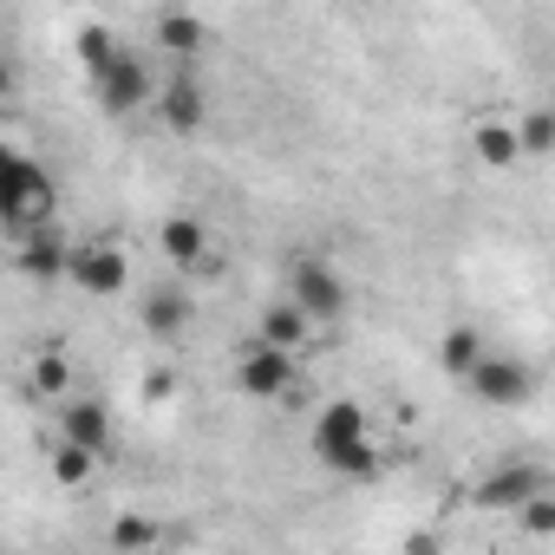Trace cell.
<instances>
[{
	"instance_id": "obj_1",
	"label": "cell",
	"mask_w": 555,
	"mask_h": 555,
	"mask_svg": "<svg viewBox=\"0 0 555 555\" xmlns=\"http://www.w3.org/2000/svg\"><path fill=\"white\" fill-rule=\"evenodd\" d=\"M47 209H53V177L34 157L8 151L0 157V216L14 229H27V222H47Z\"/></svg>"
},
{
	"instance_id": "obj_2",
	"label": "cell",
	"mask_w": 555,
	"mask_h": 555,
	"mask_svg": "<svg viewBox=\"0 0 555 555\" xmlns=\"http://www.w3.org/2000/svg\"><path fill=\"white\" fill-rule=\"evenodd\" d=\"M288 301L308 314V321H340L347 314V282L334 274V261H321V255H301L295 261V274H288Z\"/></svg>"
},
{
	"instance_id": "obj_3",
	"label": "cell",
	"mask_w": 555,
	"mask_h": 555,
	"mask_svg": "<svg viewBox=\"0 0 555 555\" xmlns=\"http://www.w3.org/2000/svg\"><path fill=\"white\" fill-rule=\"evenodd\" d=\"M157 248H164V261H177L183 274H222V255L209 248V229L196 222V216H170L164 229H157Z\"/></svg>"
},
{
	"instance_id": "obj_4",
	"label": "cell",
	"mask_w": 555,
	"mask_h": 555,
	"mask_svg": "<svg viewBox=\"0 0 555 555\" xmlns=\"http://www.w3.org/2000/svg\"><path fill=\"white\" fill-rule=\"evenodd\" d=\"M235 386H242L248 399H282V392L295 386V353L255 340V347L242 353V366H235Z\"/></svg>"
},
{
	"instance_id": "obj_5",
	"label": "cell",
	"mask_w": 555,
	"mask_h": 555,
	"mask_svg": "<svg viewBox=\"0 0 555 555\" xmlns=\"http://www.w3.org/2000/svg\"><path fill=\"white\" fill-rule=\"evenodd\" d=\"M542 483H548V477H542L535 464H496V470L477 483V509H509V516H516L522 503L542 496Z\"/></svg>"
},
{
	"instance_id": "obj_6",
	"label": "cell",
	"mask_w": 555,
	"mask_h": 555,
	"mask_svg": "<svg viewBox=\"0 0 555 555\" xmlns=\"http://www.w3.org/2000/svg\"><path fill=\"white\" fill-rule=\"evenodd\" d=\"M470 392L483 399V405H522L529 392H535V373L522 366V360H483L477 373H470Z\"/></svg>"
},
{
	"instance_id": "obj_7",
	"label": "cell",
	"mask_w": 555,
	"mask_h": 555,
	"mask_svg": "<svg viewBox=\"0 0 555 555\" xmlns=\"http://www.w3.org/2000/svg\"><path fill=\"white\" fill-rule=\"evenodd\" d=\"M353 444H366V405L334 399V405L314 418V451H321V464H334V457L353 451Z\"/></svg>"
},
{
	"instance_id": "obj_8",
	"label": "cell",
	"mask_w": 555,
	"mask_h": 555,
	"mask_svg": "<svg viewBox=\"0 0 555 555\" xmlns=\"http://www.w3.org/2000/svg\"><path fill=\"white\" fill-rule=\"evenodd\" d=\"M157 112H164L170 131H203V118H209V92L196 86V73H177V79L157 92Z\"/></svg>"
},
{
	"instance_id": "obj_9",
	"label": "cell",
	"mask_w": 555,
	"mask_h": 555,
	"mask_svg": "<svg viewBox=\"0 0 555 555\" xmlns=\"http://www.w3.org/2000/svg\"><path fill=\"white\" fill-rule=\"evenodd\" d=\"M73 282L86 295H118L125 288V255L118 248H79L73 255Z\"/></svg>"
},
{
	"instance_id": "obj_10",
	"label": "cell",
	"mask_w": 555,
	"mask_h": 555,
	"mask_svg": "<svg viewBox=\"0 0 555 555\" xmlns=\"http://www.w3.org/2000/svg\"><path fill=\"white\" fill-rule=\"evenodd\" d=\"M99 86V105L105 112H138L144 99H151V73L138 66V60H125V66H112L105 79H92Z\"/></svg>"
},
{
	"instance_id": "obj_11",
	"label": "cell",
	"mask_w": 555,
	"mask_h": 555,
	"mask_svg": "<svg viewBox=\"0 0 555 555\" xmlns=\"http://www.w3.org/2000/svg\"><path fill=\"white\" fill-rule=\"evenodd\" d=\"M73 255H79V248H66L53 229H40V235L21 242V274H34V282H53V274H73Z\"/></svg>"
},
{
	"instance_id": "obj_12",
	"label": "cell",
	"mask_w": 555,
	"mask_h": 555,
	"mask_svg": "<svg viewBox=\"0 0 555 555\" xmlns=\"http://www.w3.org/2000/svg\"><path fill=\"white\" fill-rule=\"evenodd\" d=\"M60 425H66V444H86V451H112V425H105V405H92V399H73L66 412H60Z\"/></svg>"
},
{
	"instance_id": "obj_13",
	"label": "cell",
	"mask_w": 555,
	"mask_h": 555,
	"mask_svg": "<svg viewBox=\"0 0 555 555\" xmlns=\"http://www.w3.org/2000/svg\"><path fill=\"white\" fill-rule=\"evenodd\" d=\"M308 327H314V321H308L295 301H274V308L261 314V347H282V353H295V347L308 340Z\"/></svg>"
},
{
	"instance_id": "obj_14",
	"label": "cell",
	"mask_w": 555,
	"mask_h": 555,
	"mask_svg": "<svg viewBox=\"0 0 555 555\" xmlns=\"http://www.w3.org/2000/svg\"><path fill=\"white\" fill-rule=\"evenodd\" d=\"M483 360H490V353H483V334H477V327H451L444 347H438V366H444L451 379H470Z\"/></svg>"
},
{
	"instance_id": "obj_15",
	"label": "cell",
	"mask_w": 555,
	"mask_h": 555,
	"mask_svg": "<svg viewBox=\"0 0 555 555\" xmlns=\"http://www.w3.org/2000/svg\"><path fill=\"white\" fill-rule=\"evenodd\" d=\"M470 151H477L490 170H509V164L522 157V138H516V125H477V131H470Z\"/></svg>"
},
{
	"instance_id": "obj_16",
	"label": "cell",
	"mask_w": 555,
	"mask_h": 555,
	"mask_svg": "<svg viewBox=\"0 0 555 555\" xmlns=\"http://www.w3.org/2000/svg\"><path fill=\"white\" fill-rule=\"evenodd\" d=\"M79 60H86V73L92 79H105L112 66H125L131 53L118 47V34H105V27H79Z\"/></svg>"
},
{
	"instance_id": "obj_17",
	"label": "cell",
	"mask_w": 555,
	"mask_h": 555,
	"mask_svg": "<svg viewBox=\"0 0 555 555\" xmlns=\"http://www.w3.org/2000/svg\"><path fill=\"white\" fill-rule=\"evenodd\" d=\"M183 321H190V295L164 288V295H151V301H144V327H151V334H164V340H170V334H183Z\"/></svg>"
},
{
	"instance_id": "obj_18",
	"label": "cell",
	"mask_w": 555,
	"mask_h": 555,
	"mask_svg": "<svg viewBox=\"0 0 555 555\" xmlns=\"http://www.w3.org/2000/svg\"><path fill=\"white\" fill-rule=\"evenodd\" d=\"M203 40H209V27L190 21V14H164L157 21V47L164 53H203Z\"/></svg>"
},
{
	"instance_id": "obj_19",
	"label": "cell",
	"mask_w": 555,
	"mask_h": 555,
	"mask_svg": "<svg viewBox=\"0 0 555 555\" xmlns=\"http://www.w3.org/2000/svg\"><path fill=\"white\" fill-rule=\"evenodd\" d=\"M516 138H522V157H548V151H555V112H548V105H535V112H522V125H516Z\"/></svg>"
},
{
	"instance_id": "obj_20",
	"label": "cell",
	"mask_w": 555,
	"mask_h": 555,
	"mask_svg": "<svg viewBox=\"0 0 555 555\" xmlns=\"http://www.w3.org/2000/svg\"><path fill=\"white\" fill-rule=\"evenodd\" d=\"M92 464H99V451H86V444H60V451H53V477H60L66 490H79V483L92 477Z\"/></svg>"
},
{
	"instance_id": "obj_21",
	"label": "cell",
	"mask_w": 555,
	"mask_h": 555,
	"mask_svg": "<svg viewBox=\"0 0 555 555\" xmlns=\"http://www.w3.org/2000/svg\"><path fill=\"white\" fill-rule=\"evenodd\" d=\"M112 535H118L125 555H157V522H151V516H118Z\"/></svg>"
},
{
	"instance_id": "obj_22",
	"label": "cell",
	"mask_w": 555,
	"mask_h": 555,
	"mask_svg": "<svg viewBox=\"0 0 555 555\" xmlns=\"http://www.w3.org/2000/svg\"><path fill=\"white\" fill-rule=\"evenodd\" d=\"M334 470H340V477H373V470H379L373 438H366V444H353V451H340V457H334Z\"/></svg>"
},
{
	"instance_id": "obj_23",
	"label": "cell",
	"mask_w": 555,
	"mask_h": 555,
	"mask_svg": "<svg viewBox=\"0 0 555 555\" xmlns=\"http://www.w3.org/2000/svg\"><path fill=\"white\" fill-rule=\"evenodd\" d=\"M516 522H522L529 535H555V496H535V503H522V509H516Z\"/></svg>"
},
{
	"instance_id": "obj_24",
	"label": "cell",
	"mask_w": 555,
	"mask_h": 555,
	"mask_svg": "<svg viewBox=\"0 0 555 555\" xmlns=\"http://www.w3.org/2000/svg\"><path fill=\"white\" fill-rule=\"evenodd\" d=\"M34 386H40V392H60V386H66V360H40Z\"/></svg>"
},
{
	"instance_id": "obj_25",
	"label": "cell",
	"mask_w": 555,
	"mask_h": 555,
	"mask_svg": "<svg viewBox=\"0 0 555 555\" xmlns=\"http://www.w3.org/2000/svg\"><path fill=\"white\" fill-rule=\"evenodd\" d=\"M405 555H438V542H431V535H412V542H405Z\"/></svg>"
}]
</instances>
